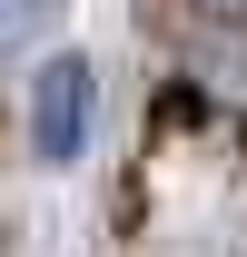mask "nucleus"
Here are the masks:
<instances>
[{
	"label": "nucleus",
	"instance_id": "f03ea898",
	"mask_svg": "<svg viewBox=\"0 0 247 257\" xmlns=\"http://www.w3.org/2000/svg\"><path fill=\"white\" fill-rule=\"evenodd\" d=\"M40 20H60V0H0V50H20Z\"/></svg>",
	"mask_w": 247,
	"mask_h": 257
},
{
	"label": "nucleus",
	"instance_id": "f257e3e1",
	"mask_svg": "<svg viewBox=\"0 0 247 257\" xmlns=\"http://www.w3.org/2000/svg\"><path fill=\"white\" fill-rule=\"evenodd\" d=\"M30 139H40V159H79V139H89V60H50L40 69Z\"/></svg>",
	"mask_w": 247,
	"mask_h": 257
},
{
	"label": "nucleus",
	"instance_id": "7ed1b4c3",
	"mask_svg": "<svg viewBox=\"0 0 247 257\" xmlns=\"http://www.w3.org/2000/svg\"><path fill=\"white\" fill-rule=\"evenodd\" d=\"M198 10H208V20H247V0H198Z\"/></svg>",
	"mask_w": 247,
	"mask_h": 257
}]
</instances>
